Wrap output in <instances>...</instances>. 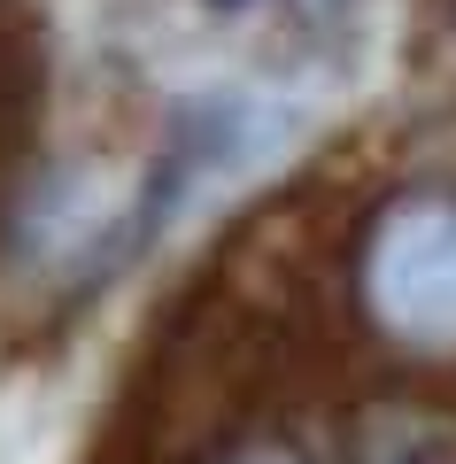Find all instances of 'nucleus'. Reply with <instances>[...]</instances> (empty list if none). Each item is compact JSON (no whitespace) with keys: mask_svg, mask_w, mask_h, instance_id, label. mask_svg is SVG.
Returning <instances> with one entry per match:
<instances>
[{"mask_svg":"<svg viewBox=\"0 0 456 464\" xmlns=\"http://www.w3.org/2000/svg\"><path fill=\"white\" fill-rule=\"evenodd\" d=\"M364 302L410 348H456V201L418 194L379 217L364 248Z\"/></svg>","mask_w":456,"mask_h":464,"instance_id":"nucleus-1","label":"nucleus"},{"mask_svg":"<svg viewBox=\"0 0 456 464\" xmlns=\"http://www.w3.org/2000/svg\"><path fill=\"white\" fill-rule=\"evenodd\" d=\"M364 464H456V433L433 418H379L364 433Z\"/></svg>","mask_w":456,"mask_h":464,"instance_id":"nucleus-2","label":"nucleus"},{"mask_svg":"<svg viewBox=\"0 0 456 464\" xmlns=\"http://www.w3.org/2000/svg\"><path fill=\"white\" fill-rule=\"evenodd\" d=\"M217 8H247V0H217Z\"/></svg>","mask_w":456,"mask_h":464,"instance_id":"nucleus-3","label":"nucleus"}]
</instances>
